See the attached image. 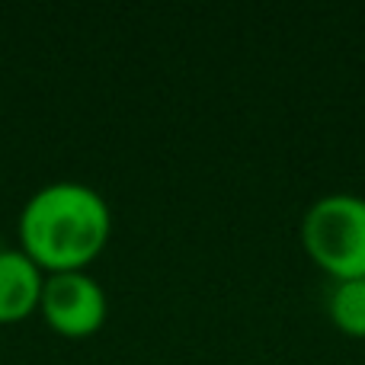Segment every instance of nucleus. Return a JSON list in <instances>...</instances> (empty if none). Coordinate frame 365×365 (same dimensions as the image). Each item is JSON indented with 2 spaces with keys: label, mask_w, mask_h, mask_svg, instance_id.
Here are the masks:
<instances>
[{
  "label": "nucleus",
  "mask_w": 365,
  "mask_h": 365,
  "mask_svg": "<svg viewBox=\"0 0 365 365\" xmlns=\"http://www.w3.org/2000/svg\"><path fill=\"white\" fill-rule=\"evenodd\" d=\"M109 234V202L81 180H55L36 189L19 212V250L42 272L87 269Z\"/></svg>",
  "instance_id": "nucleus-1"
},
{
  "label": "nucleus",
  "mask_w": 365,
  "mask_h": 365,
  "mask_svg": "<svg viewBox=\"0 0 365 365\" xmlns=\"http://www.w3.org/2000/svg\"><path fill=\"white\" fill-rule=\"evenodd\" d=\"M302 244L336 282L365 279V199L330 192L311 202L302 218Z\"/></svg>",
  "instance_id": "nucleus-2"
},
{
  "label": "nucleus",
  "mask_w": 365,
  "mask_h": 365,
  "mask_svg": "<svg viewBox=\"0 0 365 365\" xmlns=\"http://www.w3.org/2000/svg\"><path fill=\"white\" fill-rule=\"evenodd\" d=\"M45 324L55 334L81 340L103 327L106 321V292L93 276L77 272H48L38 298Z\"/></svg>",
  "instance_id": "nucleus-3"
},
{
  "label": "nucleus",
  "mask_w": 365,
  "mask_h": 365,
  "mask_svg": "<svg viewBox=\"0 0 365 365\" xmlns=\"http://www.w3.org/2000/svg\"><path fill=\"white\" fill-rule=\"evenodd\" d=\"M45 272L23 250H0V324L29 317L38 308Z\"/></svg>",
  "instance_id": "nucleus-4"
},
{
  "label": "nucleus",
  "mask_w": 365,
  "mask_h": 365,
  "mask_svg": "<svg viewBox=\"0 0 365 365\" xmlns=\"http://www.w3.org/2000/svg\"><path fill=\"white\" fill-rule=\"evenodd\" d=\"M327 311H330V321L336 324V330L365 340V279L336 282L334 292H330Z\"/></svg>",
  "instance_id": "nucleus-5"
}]
</instances>
